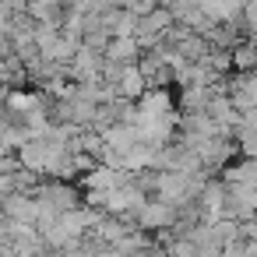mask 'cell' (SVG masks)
Masks as SVG:
<instances>
[{
    "instance_id": "1",
    "label": "cell",
    "mask_w": 257,
    "mask_h": 257,
    "mask_svg": "<svg viewBox=\"0 0 257 257\" xmlns=\"http://www.w3.org/2000/svg\"><path fill=\"white\" fill-rule=\"evenodd\" d=\"M229 102H232L239 113H257V74L236 78V85H232V92H229Z\"/></svg>"
}]
</instances>
